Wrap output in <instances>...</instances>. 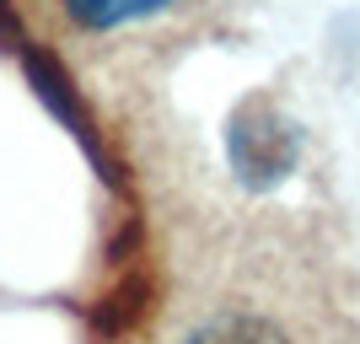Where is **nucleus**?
Returning <instances> with one entry per match:
<instances>
[{"instance_id":"f03ea898","label":"nucleus","mask_w":360,"mask_h":344,"mask_svg":"<svg viewBox=\"0 0 360 344\" xmlns=\"http://www.w3.org/2000/svg\"><path fill=\"white\" fill-rule=\"evenodd\" d=\"M172 0H65V11L81 27H119V22H140L150 11H167Z\"/></svg>"},{"instance_id":"f257e3e1","label":"nucleus","mask_w":360,"mask_h":344,"mask_svg":"<svg viewBox=\"0 0 360 344\" xmlns=\"http://www.w3.org/2000/svg\"><path fill=\"white\" fill-rule=\"evenodd\" d=\"M183 344H296L274 317L248 312V307H215L183 333Z\"/></svg>"}]
</instances>
